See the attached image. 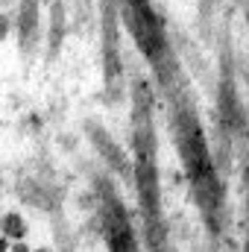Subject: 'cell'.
I'll return each instance as SVG.
<instances>
[{"label":"cell","mask_w":249,"mask_h":252,"mask_svg":"<svg viewBox=\"0 0 249 252\" xmlns=\"http://www.w3.org/2000/svg\"><path fill=\"white\" fill-rule=\"evenodd\" d=\"M179 141H182V153H185L190 182H193V190H196L199 202L205 208H214V202H217V176L211 170V158H208L202 132H199V126L190 115L179 118Z\"/></svg>","instance_id":"obj_1"},{"label":"cell","mask_w":249,"mask_h":252,"mask_svg":"<svg viewBox=\"0 0 249 252\" xmlns=\"http://www.w3.org/2000/svg\"><path fill=\"white\" fill-rule=\"evenodd\" d=\"M138 188L147 223H158V179L153 158V135H147V129H138Z\"/></svg>","instance_id":"obj_2"},{"label":"cell","mask_w":249,"mask_h":252,"mask_svg":"<svg viewBox=\"0 0 249 252\" xmlns=\"http://www.w3.org/2000/svg\"><path fill=\"white\" fill-rule=\"evenodd\" d=\"M126 3L132 9V32H135L138 44L144 47L147 56L158 59L161 50H164V38H161V30L156 24V15H153L150 3L147 0H126Z\"/></svg>","instance_id":"obj_3"},{"label":"cell","mask_w":249,"mask_h":252,"mask_svg":"<svg viewBox=\"0 0 249 252\" xmlns=\"http://www.w3.org/2000/svg\"><path fill=\"white\" fill-rule=\"evenodd\" d=\"M106 238H109V247L112 252H138V244H135V235L129 229V220L124 217V208L118 202H109L106 205Z\"/></svg>","instance_id":"obj_4"},{"label":"cell","mask_w":249,"mask_h":252,"mask_svg":"<svg viewBox=\"0 0 249 252\" xmlns=\"http://www.w3.org/2000/svg\"><path fill=\"white\" fill-rule=\"evenodd\" d=\"M0 226H3V232H6L9 238H24V232H27V226H24V220H21L18 214H6V217L0 220Z\"/></svg>","instance_id":"obj_5"},{"label":"cell","mask_w":249,"mask_h":252,"mask_svg":"<svg viewBox=\"0 0 249 252\" xmlns=\"http://www.w3.org/2000/svg\"><path fill=\"white\" fill-rule=\"evenodd\" d=\"M12 252H27V247H24V244H18V247H15Z\"/></svg>","instance_id":"obj_6"},{"label":"cell","mask_w":249,"mask_h":252,"mask_svg":"<svg viewBox=\"0 0 249 252\" xmlns=\"http://www.w3.org/2000/svg\"><path fill=\"white\" fill-rule=\"evenodd\" d=\"M0 252H6V244H3V241H0Z\"/></svg>","instance_id":"obj_7"},{"label":"cell","mask_w":249,"mask_h":252,"mask_svg":"<svg viewBox=\"0 0 249 252\" xmlns=\"http://www.w3.org/2000/svg\"><path fill=\"white\" fill-rule=\"evenodd\" d=\"M38 252H44V250H38Z\"/></svg>","instance_id":"obj_8"}]
</instances>
